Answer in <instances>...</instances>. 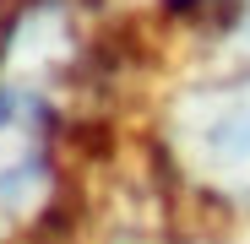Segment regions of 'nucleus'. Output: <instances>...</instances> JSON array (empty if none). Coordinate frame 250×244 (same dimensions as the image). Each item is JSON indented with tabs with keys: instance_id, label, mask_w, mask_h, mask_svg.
<instances>
[{
	"instance_id": "nucleus-1",
	"label": "nucleus",
	"mask_w": 250,
	"mask_h": 244,
	"mask_svg": "<svg viewBox=\"0 0 250 244\" xmlns=\"http://www.w3.org/2000/svg\"><path fill=\"white\" fill-rule=\"evenodd\" d=\"M174 147L201 185L250 195V65L174 103Z\"/></svg>"
},
{
	"instance_id": "nucleus-2",
	"label": "nucleus",
	"mask_w": 250,
	"mask_h": 244,
	"mask_svg": "<svg viewBox=\"0 0 250 244\" xmlns=\"http://www.w3.org/2000/svg\"><path fill=\"white\" fill-rule=\"evenodd\" d=\"M55 195V103L49 93L0 81V233L44 217Z\"/></svg>"
}]
</instances>
